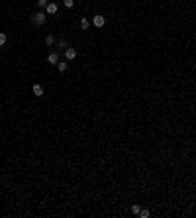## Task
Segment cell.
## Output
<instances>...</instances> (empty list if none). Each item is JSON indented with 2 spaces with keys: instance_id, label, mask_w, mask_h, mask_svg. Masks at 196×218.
Masks as SVG:
<instances>
[{
  "instance_id": "6da1fadb",
  "label": "cell",
  "mask_w": 196,
  "mask_h": 218,
  "mask_svg": "<svg viewBox=\"0 0 196 218\" xmlns=\"http://www.w3.org/2000/svg\"><path fill=\"white\" fill-rule=\"evenodd\" d=\"M32 22H33L35 26H43V24L47 22V16L43 14V12H38V14H35V16L32 18Z\"/></svg>"
},
{
  "instance_id": "7a4b0ae2",
  "label": "cell",
  "mask_w": 196,
  "mask_h": 218,
  "mask_svg": "<svg viewBox=\"0 0 196 218\" xmlns=\"http://www.w3.org/2000/svg\"><path fill=\"white\" fill-rule=\"evenodd\" d=\"M75 57H77V49L75 47H67L65 49V59H67V61H73Z\"/></svg>"
},
{
  "instance_id": "3957f363",
  "label": "cell",
  "mask_w": 196,
  "mask_h": 218,
  "mask_svg": "<svg viewBox=\"0 0 196 218\" xmlns=\"http://www.w3.org/2000/svg\"><path fill=\"white\" fill-rule=\"evenodd\" d=\"M92 24L96 26V28H102V26L106 24V18H104V16H94V18H92Z\"/></svg>"
},
{
  "instance_id": "277c9868",
  "label": "cell",
  "mask_w": 196,
  "mask_h": 218,
  "mask_svg": "<svg viewBox=\"0 0 196 218\" xmlns=\"http://www.w3.org/2000/svg\"><path fill=\"white\" fill-rule=\"evenodd\" d=\"M47 61L51 63V65H57V63H59V53H57V51H51L49 55H47Z\"/></svg>"
},
{
  "instance_id": "5b68a950",
  "label": "cell",
  "mask_w": 196,
  "mask_h": 218,
  "mask_svg": "<svg viewBox=\"0 0 196 218\" xmlns=\"http://www.w3.org/2000/svg\"><path fill=\"white\" fill-rule=\"evenodd\" d=\"M45 10H47V14H57V10H59V8H57L55 2H49V4L45 6Z\"/></svg>"
},
{
  "instance_id": "8992f818",
  "label": "cell",
  "mask_w": 196,
  "mask_h": 218,
  "mask_svg": "<svg viewBox=\"0 0 196 218\" xmlns=\"http://www.w3.org/2000/svg\"><path fill=\"white\" fill-rule=\"evenodd\" d=\"M32 90H33V95H35V96H43V86L38 85V83L32 86Z\"/></svg>"
},
{
  "instance_id": "52a82bcc",
  "label": "cell",
  "mask_w": 196,
  "mask_h": 218,
  "mask_svg": "<svg viewBox=\"0 0 196 218\" xmlns=\"http://www.w3.org/2000/svg\"><path fill=\"white\" fill-rule=\"evenodd\" d=\"M80 28H83V30H88L90 28V22L86 18H80Z\"/></svg>"
},
{
  "instance_id": "ba28073f",
  "label": "cell",
  "mask_w": 196,
  "mask_h": 218,
  "mask_svg": "<svg viewBox=\"0 0 196 218\" xmlns=\"http://www.w3.org/2000/svg\"><path fill=\"white\" fill-rule=\"evenodd\" d=\"M139 216H141V218H149V216H151V212H149L147 208H141V210H139Z\"/></svg>"
},
{
  "instance_id": "9c48e42d",
  "label": "cell",
  "mask_w": 196,
  "mask_h": 218,
  "mask_svg": "<svg viewBox=\"0 0 196 218\" xmlns=\"http://www.w3.org/2000/svg\"><path fill=\"white\" fill-rule=\"evenodd\" d=\"M57 69H59L61 73H65V71H67V61H63V63H57Z\"/></svg>"
},
{
  "instance_id": "30bf717a",
  "label": "cell",
  "mask_w": 196,
  "mask_h": 218,
  "mask_svg": "<svg viewBox=\"0 0 196 218\" xmlns=\"http://www.w3.org/2000/svg\"><path fill=\"white\" fill-rule=\"evenodd\" d=\"M45 43H47V45H53V43H55V38H53V35H47V38H45Z\"/></svg>"
},
{
  "instance_id": "8fae6325",
  "label": "cell",
  "mask_w": 196,
  "mask_h": 218,
  "mask_svg": "<svg viewBox=\"0 0 196 218\" xmlns=\"http://www.w3.org/2000/svg\"><path fill=\"white\" fill-rule=\"evenodd\" d=\"M6 39H8V38H6V33H2V32H0V47H2V45L6 43Z\"/></svg>"
},
{
  "instance_id": "7c38bea8",
  "label": "cell",
  "mask_w": 196,
  "mask_h": 218,
  "mask_svg": "<svg viewBox=\"0 0 196 218\" xmlns=\"http://www.w3.org/2000/svg\"><path fill=\"white\" fill-rule=\"evenodd\" d=\"M139 210H141L139 204H133V206H131V212H133V214H139Z\"/></svg>"
},
{
  "instance_id": "4fadbf2b",
  "label": "cell",
  "mask_w": 196,
  "mask_h": 218,
  "mask_svg": "<svg viewBox=\"0 0 196 218\" xmlns=\"http://www.w3.org/2000/svg\"><path fill=\"white\" fill-rule=\"evenodd\" d=\"M63 2H65L67 8H73V6H75V0H63Z\"/></svg>"
},
{
  "instance_id": "5bb4252c",
  "label": "cell",
  "mask_w": 196,
  "mask_h": 218,
  "mask_svg": "<svg viewBox=\"0 0 196 218\" xmlns=\"http://www.w3.org/2000/svg\"><path fill=\"white\" fill-rule=\"evenodd\" d=\"M57 45H59V47H69V45H67V41H65V39H59V41H57Z\"/></svg>"
},
{
  "instance_id": "9a60e30c",
  "label": "cell",
  "mask_w": 196,
  "mask_h": 218,
  "mask_svg": "<svg viewBox=\"0 0 196 218\" xmlns=\"http://www.w3.org/2000/svg\"><path fill=\"white\" fill-rule=\"evenodd\" d=\"M47 4H49V2H47V0H38V6H41V8H45Z\"/></svg>"
}]
</instances>
